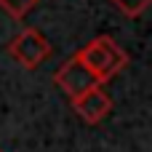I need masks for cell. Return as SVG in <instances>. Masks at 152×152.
Returning <instances> with one entry per match:
<instances>
[{
    "mask_svg": "<svg viewBox=\"0 0 152 152\" xmlns=\"http://www.w3.org/2000/svg\"><path fill=\"white\" fill-rule=\"evenodd\" d=\"M0 5L13 16V19H24L27 11H32L37 5V0H0Z\"/></svg>",
    "mask_w": 152,
    "mask_h": 152,
    "instance_id": "cell-6",
    "label": "cell"
},
{
    "mask_svg": "<svg viewBox=\"0 0 152 152\" xmlns=\"http://www.w3.org/2000/svg\"><path fill=\"white\" fill-rule=\"evenodd\" d=\"M72 107H75V112H77L86 123H99V120H104V118L110 115L112 102H110V96L102 91V86H94V88H88L86 94L75 96V99H72Z\"/></svg>",
    "mask_w": 152,
    "mask_h": 152,
    "instance_id": "cell-4",
    "label": "cell"
},
{
    "mask_svg": "<svg viewBox=\"0 0 152 152\" xmlns=\"http://www.w3.org/2000/svg\"><path fill=\"white\" fill-rule=\"evenodd\" d=\"M77 59L96 75L99 83H107L112 75H118L126 67V53L123 48L112 40V37H96L94 43H88L86 48L77 51Z\"/></svg>",
    "mask_w": 152,
    "mask_h": 152,
    "instance_id": "cell-1",
    "label": "cell"
},
{
    "mask_svg": "<svg viewBox=\"0 0 152 152\" xmlns=\"http://www.w3.org/2000/svg\"><path fill=\"white\" fill-rule=\"evenodd\" d=\"M8 53L24 67V69H37L48 56H51V43L45 40V35L35 27H27L24 32H19L11 43H8Z\"/></svg>",
    "mask_w": 152,
    "mask_h": 152,
    "instance_id": "cell-2",
    "label": "cell"
},
{
    "mask_svg": "<svg viewBox=\"0 0 152 152\" xmlns=\"http://www.w3.org/2000/svg\"><path fill=\"white\" fill-rule=\"evenodd\" d=\"M53 80L59 83V88H61L69 99H75V96H80V94H86V91H88V88H94V86H102V83L96 80V75H94V72H91V69L77 59V53L56 69Z\"/></svg>",
    "mask_w": 152,
    "mask_h": 152,
    "instance_id": "cell-3",
    "label": "cell"
},
{
    "mask_svg": "<svg viewBox=\"0 0 152 152\" xmlns=\"http://www.w3.org/2000/svg\"><path fill=\"white\" fill-rule=\"evenodd\" d=\"M110 3H115L126 16H131V19H136V16H142L147 8H150L152 0H110Z\"/></svg>",
    "mask_w": 152,
    "mask_h": 152,
    "instance_id": "cell-5",
    "label": "cell"
}]
</instances>
